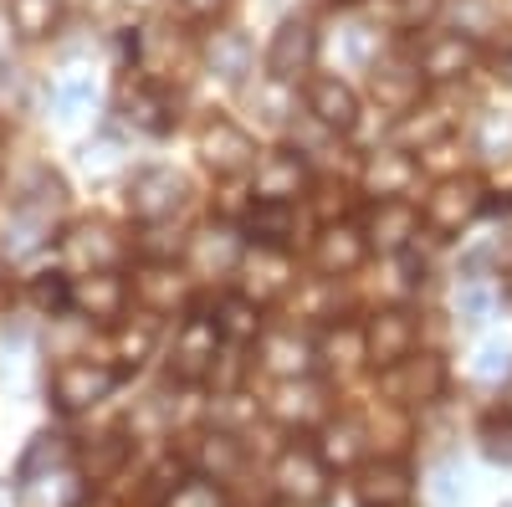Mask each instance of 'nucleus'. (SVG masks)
Masks as SVG:
<instances>
[{
    "label": "nucleus",
    "mask_w": 512,
    "mask_h": 507,
    "mask_svg": "<svg viewBox=\"0 0 512 507\" xmlns=\"http://www.w3.org/2000/svg\"><path fill=\"white\" fill-rule=\"evenodd\" d=\"M62 205H67V185L52 175V169H41V175L16 195L11 221H6V231H0V251H6V257H26V251H36L57 231Z\"/></svg>",
    "instance_id": "obj_1"
},
{
    "label": "nucleus",
    "mask_w": 512,
    "mask_h": 507,
    "mask_svg": "<svg viewBox=\"0 0 512 507\" xmlns=\"http://www.w3.org/2000/svg\"><path fill=\"white\" fill-rule=\"evenodd\" d=\"M123 379V369L98 364V359H62L52 369V405L77 415V410H93L98 400L113 395V385Z\"/></svg>",
    "instance_id": "obj_2"
},
{
    "label": "nucleus",
    "mask_w": 512,
    "mask_h": 507,
    "mask_svg": "<svg viewBox=\"0 0 512 507\" xmlns=\"http://www.w3.org/2000/svg\"><path fill=\"white\" fill-rule=\"evenodd\" d=\"M185 195H190V185H185L180 169L149 164V169H139V175L128 180V216L144 221V226H164L185 205Z\"/></svg>",
    "instance_id": "obj_3"
},
{
    "label": "nucleus",
    "mask_w": 512,
    "mask_h": 507,
    "mask_svg": "<svg viewBox=\"0 0 512 507\" xmlns=\"http://www.w3.org/2000/svg\"><path fill=\"white\" fill-rule=\"evenodd\" d=\"M272 482L292 507H313V502L328 497V461L313 446H287L272 461Z\"/></svg>",
    "instance_id": "obj_4"
},
{
    "label": "nucleus",
    "mask_w": 512,
    "mask_h": 507,
    "mask_svg": "<svg viewBox=\"0 0 512 507\" xmlns=\"http://www.w3.org/2000/svg\"><path fill=\"white\" fill-rule=\"evenodd\" d=\"M251 195H256V205H297L308 195V164H303V154L267 149L262 159H256Z\"/></svg>",
    "instance_id": "obj_5"
},
{
    "label": "nucleus",
    "mask_w": 512,
    "mask_h": 507,
    "mask_svg": "<svg viewBox=\"0 0 512 507\" xmlns=\"http://www.w3.org/2000/svg\"><path fill=\"white\" fill-rule=\"evenodd\" d=\"M364 338H369V364L395 369V364H405L420 349V318L410 308H379L364 323Z\"/></svg>",
    "instance_id": "obj_6"
},
{
    "label": "nucleus",
    "mask_w": 512,
    "mask_h": 507,
    "mask_svg": "<svg viewBox=\"0 0 512 507\" xmlns=\"http://www.w3.org/2000/svg\"><path fill=\"white\" fill-rule=\"evenodd\" d=\"M477 210H487V195H482V185L472 180V175H446L431 195H425V226L431 231H441V236H451V231H461L466 221L477 216Z\"/></svg>",
    "instance_id": "obj_7"
},
{
    "label": "nucleus",
    "mask_w": 512,
    "mask_h": 507,
    "mask_svg": "<svg viewBox=\"0 0 512 507\" xmlns=\"http://www.w3.org/2000/svg\"><path fill=\"white\" fill-rule=\"evenodd\" d=\"M200 159L216 169V175H241V169L256 164V139L236 118L216 113V118H205V129H200Z\"/></svg>",
    "instance_id": "obj_8"
},
{
    "label": "nucleus",
    "mask_w": 512,
    "mask_h": 507,
    "mask_svg": "<svg viewBox=\"0 0 512 507\" xmlns=\"http://www.w3.org/2000/svg\"><path fill=\"white\" fill-rule=\"evenodd\" d=\"M420 236V210L410 200H374L369 205V221H364V241L369 251H379V257H400V251H410Z\"/></svg>",
    "instance_id": "obj_9"
},
{
    "label": "nucleus",
    "mask_w": 512,
    "mask_h": 507,
    "mask_svg": "<svg viewBox=\"0 0 512 507\" xmlns=\"http://www.w3.org/2000/svg\"><path fill=\"white\" fill-rule=\"evenodd\" d=\"M313 359H318V344L297 328H267L262 344H256V364L267 374H277V385L282 379H308Z\"/></svg>",
    "instance_id": "obj_10"
},
{
    "label": "nucleus",
    "mask_w": 512,
    "mask_h": 507,
    "mask_svg": "<svg viewBox=\"0 0 512 507\" xmlns=\"http://www.w3.org/2000/svg\"><path fill=\"white\" fill-rule=\"evenodd\" d=\"M384 390H390V400H400V405H431L446 390V364L436 354H410L405 364L390 369Z\"/></svg>",
    "instance_id": "obj_11"
},
{
    "label": "nucleus",
    "mask_w": 512,
    "mask_h": 507,
    "mask_svg": "<svg viewBox=\"0 0 512 507\" xmlns=\"http://www.w3.org/2000/svg\"><path fill=\"white\" fill-rule=\"evenodd\" d=\"M313 57H318V31L308 26V21H282L277 26V36H272V47H267V72L277 77V82H292V77H303L308 67H313Z\"/></svg>",
    "instance_id": "obj_12"
},
{
    "label": "nucleus",
    "mask_w": 512,
    "mask_h": 507,
    "mask_svg": "<svg viewBox=\"0 0 512 507\" xmlns=\"http://www.w3.org/2000/svg\"><path fill=\"white\" fill-rule=\"evenodd\" d=\"M292 287V262L287 251H272V246H256L241 257V298H251L256 308L282 298V292Z\"/></svg>",
    "instance_id": "obj_13"
},
{
    "label": "nucleus",
    "mask_w": 512,
    "mask_h": 507,
    "mask_svg": "<svg viewBox=\"0 0 512 507\" xmlns=\"http://www.w3.org/2000/svg\"><path fill=\"white\" fill-rule=\"evenodd\" d=\"M364 257H369L364 231L359 226H344V221H328L318 231V241H313V262H318L323 277H349V272L364 267Z\"/></svg>",
    "instance_id": "obj_14"
},
{
    "label": "nucleus",
    "mask_w": 512,
    "mask_h": 507,
    "mask_svg": "<svg viewBox=\"0 0 512 507\" xmlns=\"http://www.w3.org/2000/svg\"><path fill=\"white\" fill-rule=\"evenodd\" d=\"M420 72L431 77V82H451V77H466L477 62V41L466 36V31H436V36H425V47L415 52Z\"/></svg>",
    "instance_id": "obj_15"
},
{
    "label": "nucleus",
    "mask_w": 512,
    "mask_h": 507,
    "mask_svg": "<svg viewBox=\"0 0 512 507\" xmlns=\"http://www.w3.org/2000/svg\"><path fill=\"white\" fill-rule=\"evenodd\" d=\"M67 262H72L82 277H93V272H118L123 241H118L103 221H82V226L67 236Z\"/></svg>",
    "instance_id": "obj_16"
},
{
    "label": "nucleus",
    "mask_w": 512,
    "mask_h": 507,
    "mask_svg": "<svg viewBox=\"0 0 512 507\" xmlns=\"http://www.w3.org/2000/svg\"><path fill=\"white\" fill-rule=\"evenodd\" d=\"M420 88H425V72H420L415 57L400 52V57H379L374 62V98L384 108H400V113L420 108Z\"/></svg>",
    "instance_id": "obj_17"
},
{
    "label": "nucleus",
    "mask_w": 512,
    "mask_h": 507,
    "mask_svg": "<svg viewBox=\"0 0 512 507\" xmlns=\"http://www.w3.org/2000/svg\"><path fill=\"white\" fill-rule=\"evenodd\" d=\"M216 349H221L216 318H185V328L175 333V374L180 379L216 374Z\"/></svg>",
    "instance_id": "obj_18"
},
{
    "label": "nucleus",
    "mask_w": 512,
    "mask_h": 507,
    "mask_svg": "<svg viewBox=\"0 0 512 507\" xmlns=\"http://www.w3.org/2000/svg\"><path fill=\"white\" fill-rule=\"evenodd\" d=\"M359 180H364V190L374 200H405L415 190V180H420V164L405 149H384V154H369L364 159V175Z\"/></svg>",
    "instance_id": "obj_19"
},
{
    "label": "nucleus",
    "mask_w": 512,
    "mask_h": 507,
    "mask_svg": "<svg viewBox=\"0 0 512 507\" xmlns=\"http://www.w3.org/2000/svg\"><path fill=\"white\" fill-rule=\"evenodd\" d=\"M267 415L282 420V426H313V420L328 415V390L313 385V379H282L267 400Z\"/></svg>",
    "instance_id": "obj_20"
},
{
    "label": "nucleus",
    "mask_w": 512,
    "mask_h": 507,
    "mask_svg": "<svg viewBox=\"0 0 512 507\" xmlns=\"http://www.w3.org/2000/svg\"><path fill=\"white\" fill-rule=\"evenodd\" d=\"M410 467L405 461H369L354 482V502L359 507H405L410 502Z\"/></svg>",
    "instance_id": "obj_21"
},
{
    "label": "nucleus",
    "mask_w": 512,
    "mask_h": 507,
    "mask_svg": "<svg viewBox=\"0 0 512 507\" xmlns=\"http://www.w3.org/2000/svg\"><path fill=\"white\" fill-rule=\"evenodd\" d=\"M308 113L323 123V129L333 134H354V123H359V98L349 82H338V77H313L308 82Z\"/></svg>",
    "instance_id": "obj_22"
},
{
    "label": "nucleus",
    "mask_w": 512,
    "mask_h": 507,
    "mask_svg": "<svg viewBox=\"0 0 512 507\" xmlns=\"http://www.w3.org/2000/svg\"><path fill=\"white\" fill-rule=\"evenodd\" d=\"M241 257H246V246L231 226H205L195 231L190 241V262L200 277H226V272H241Z\"/></svg>",
    "instance_id": "obj_23"
},
{
    "label": "nucleus",
    "mask_w": 512,
    "mask_h": 507,
    "mask_svg": "<svg viewBox=\"0 0 512 507\" xmlns=\"http://www.w3.org/2000/svg\"><path fill=\"white\" fill-rule=\"evenodd\" d=\"M123 303H128V282L118 272H93L72 287V308H82L88 318H123Z\"/></svg>",
    "instance_id": "obj_24"
},
{
    "label": "nucleus",
    "mask_w": 512,
    "mask_h": 507,
    "mask_svg": "<svg viewBox=\"0 0 512 507\" xmlns=\"http://www.w3.org/2000/svg\"><path fill=\"white\" fill-rule=\"evenodd\" d=\"M123 113L144 134H164L169 123H175V108H169L164 88H154V82H128L123 88Z\"/></svg>",
    "instance_id": "obj_25"
},
{
    "label": "nucleus",
    "mask_w": 512,
    "mask_h": 507,
    "mask_svg": "<svg viewBox=\"0 0 512 507\" xmlns=\"http://www.w3.org/2000/svg\"><path fill=\"white\" fill-rule=\"evenodd\" d=\"M318 359L338 364V369H354L369 359V338H364V323H349V318H333L323 333H318Z\"/></svg>",
    "instance_id": "obj_26"
},
{
    "label": "nucleus",
    "mask_w": 512,
    "mask_h": 507,
    "mask_svg": "<svg viewBox=\"0 0 512 507\" xmlns=\"http://www.w3.org/2000/svg\"><path fill=\"white\" fill-rule=\"evenodd\" d=\"M205 67L216 72L221 82H241L251 72V41L241 31H216L205 41Z\"/></svg>",
    "instance_id": "obj_27"
},
{
    "label": "nucleus",
    "mask_w": 512,
    "mask_h": 507,
    "mask_svg": "<svg viewBox=\"0 0 512 507\" xmlns=\"http://www.w3.org/2000/svg\"><path fill=\"white\" fill-rule=\"evenodd\" d=\"M159 333H164V318L149 313V308L134 313V318H123V328H118V359H123V369H139L154 354Z\"/></svg>",
    "instance_id": "obj_28"
},
{
    "label": "nucleus",
    "mask_w": 512,
    "mask_h": 507,
    "mask_svg": "<svg viewBox=\"0 0 512 507\" xmlns=\"http://www.w3.org/2000/svg\"><path fill=\"white\" fill-rule=\"evenodd\" d=\"M328 467H354V461L364 456V426L354 415H338L328 420V431H323V451H318Z\"/></svg>",
    "instance_id": "obj_29"
},
{
    "label": "nucleus",
    "mask_w": 512,
    "mask_h": 507,
    "mask_svg": "<svg viewBox=\"0 0 512 507\" xmlns=\"http://www.w3.org/2000/svg\"><path fill=\"white\" fill-rule=\"evenodd\" d=\"M297 221H303V216H297V205H256L251 210V241L272 246V251H287Z\"/></svg>",
    "instance_id": "obj_30"
},
{
    "label": "nucleus",
    "mask_w": 512,
    "mask_h": 507,
    "mask_svg": "<svg viewBox=\"0 0 512 507\" xmlns=\"http://www.w3.org/2000/svg\"><path fill=\"white\" fill-rule=\"evenodd\" d=\"M52 472H67V441L62 436H36L31 451L21 456V467H16V487L41 482V477H52Z\"/></svg>",
    "instance_id": "obj_31"
},
{
    "label": "nucleus",
    "mask_w": 512,
    "mask_h": 507,
    "mask_svg": "<svg viewBox=\"0 0 512 507\" xmlns=\"http://www.w3.org/2000/svg\"><path fill=\"white\" fill-rule=\"evenodd\" d=\"M451 123L456 113L451 108H410V118L400 123V139L405 144H425V149H436L451 139Z\"/></svg>",
    "instance_id": "obj_32"
},
{
    "label": "nucleus",
    "mask_w": 512,
    "mask_h": 507,
    "mask_svg": "<svg viewBox=\"0 0 512 507\" xmlns=\"http://www.w3.org/2000/svg\"><path fill=\"white\" fill-rule=\"evenodd\" d=\"M216 328H221V338L246 344V338H256V328H262V308H256L251 298H226L216 308Z\"/></svg>",
    "instance_id": "obj_33"
},
{
    "label": "nucleus",
    "mask_w": 512,
    "mask_h": 507,
    "mask_svg": "<svg viewBox=\"0 0 512 507\" xmlns=\"http://www.w3.org/2000/svg\"><path fill=\"white\" fill-rule=\"evenodd\" d=\"M139 298L149 303V313L164 318V308H175V303H180V277H175V267L154 262V267L139 277Z\"/></svg>",
    "instance_id": "obj_34"
},
{
    "label": "nucleus",
    "mask_w": 512,
    "mask_h": 507,
    "mask_svg": "<svg viewBox=\"0 0 512 507\" xmlns=\"http://www.w3.org/2000/svg\"><path fill=\"white\" fill-rule=\"evenodd\" d=\"M57 6H62V0H11V26H16L26 41H36V36L52 31Z\"/></svg>",
    "instance_id": "obj_35"
},
{
    "label": "nucleus",
    "mask_w": 512,
    "mask_h": 507,
    "mask_svg": "<svg viewBox=\"0 0 512 507\" xmlns=\"http://www.w3.org/2000/svg\"><path fill=\"white\" fill-rule=\"evenodd\" d=\"M88 103H93V72H67V77H57V88H52L57 118H77Z\"/></svg>",
    "instance_id": "obj_36"
},
{
    "label": "nucleus",
    "mask_w": 512,
    "mask_h": 507,
    "mask_svg": "<svg viewBox=\"0 0 512 507\" xmlns=\"http://www.w3.org/2000/svg\"><path fill=\"white\" fill-rule=\"evenodd\" d=\"M128 461V441L123 436H103L93 451H88V461H82V467H88V477L93 482H103V477H113L118 467Z\"/></svg>",
    "instance_id": "obj_37"
},
{
    "label": "nucleus",
    "mask_w": 512,
    "mask_h": 507,
    "mask_svg": "<svg viewBox=\"0 0 512 507\" xmlns=\"http://www.w3.org/2000/svg\"><path fill=\"white\" fill-rule=\"evenodd\" d=\"M164 507H226V497H221V487L210 477H190V482H180L175 492L164 497Z\"/></svg>",
    "instance_id": "obj_38"
},
{
    "label": "nucleus",
    "mask_w": 512,
    "mask_h": 507,
    "mask_svg": "<svg viewBox=\"0 0 512 507\" xmlns=\"http://www.w3.org/2000/svg\"><path fill=\"white\" fill-rule=\"evenodd\" d=\"M31 303L41 308V313H62V308H72V287H67V277H57V272H41L36 282H31Z\"/></svg>",
    "instance_id": "obj_39"
},
{
    "label": "nucleus",
    "mask_w": 512,
    "mask_h": 507,
    "mask_svg": "<svg viewBox=\"0 0 512 507\" xmlns=\"http://www.w3.org/2000/svg\"><path fill=\"white\" fill-rule=\"evenodd\" d=\"M200 461L216 477H226V472H236L241 467V446H236V436H205V446H200Z\"/></svg>",
    "instance_id": "obj_40"
},
{
    "label": "nucleus",
    "mask_w": 512,
    "mask_h": 507,
    "mask_svg": "<svg viewBox=\"0 0 512 507\" xmlns=\"http://www.w3.org/2000/svg\"><path fill=\"white\" fill-rule=\"evenodd\" d=\"M431 497H436L441 507H456V502L466 497V472H461V461H456V456H446L441 467H436V487H431Z\"/></svg>",
    "instance_id": "obj_41"
},
{
    "label": "nucleus",
    "mask_w": 512,
    "mask_h": 507,
    "mask_svg": "<svg viewBox=\"0 0 512 507\" xmlns=\"http://www.w3.org/2000/svg\"><path fill=\"white\" fill-rule=\"evenodd\" d=\"M482 451H487V461H502V467H512V420H507V415L482 426Z\"/></svg>",
    "instance_id": "obj_42"
},
{
    "label": "nucleus",
    "mask_w": 512,
    "mask_h": 507,
    "mask_svg": "<svg viewBox=\"0 0 512 507\" xmlns=\"http://www.w3.org/2000/svg\"><path fill=\"white\" fill-rule=\"evenodd\" d=\"M487 308H492V292H487L482 277H477V282H466V287L456 292V313H461L466 323H487Z\"/></svg>",
    "instance_id": "obj_43"
},
{
    "label": "nucleus",
    "mask_w": 512,
    "mask_h": 507,
    "mask_svg": "<svg viewBox=\"0 0 512 507\" xmlns=\"http://www.w3.org/2000/svg\"><path fill=\"white\" fill-rule=\"evenodd\" d=\"M472 374H477V379H507V374H512V349H507V344H482Z\"/></svg>",
    "instance_id": "obj_44"
},
{
    "label": "nucleus",
    "mask_w": 512,
    "mask_h": 507,
    "mask_svg": "<svg viewBox=\"0 0 512 507\" xmlns=\"http://www.w3.org/2000/svg\"><path fill=\"white\" fill-rule=\"evenodd\" d=\"M436 11H441V0H395V21H400V26H410V31H415V26H425Z\"/></svg>",
    "instance_id": "obj_45"
},
{
    "label": "nucleus",
    "mask_w": 512,
    "mask_h": 507,
    "mask_svg": "<svg viewBox=\"0 0 512 507\" xmlns=\"http://www.w3.org/2000/svg\"><path fill=\"white\" fill-rule=\"evenodd\" d=\"M349 52H354L359 62H369V57L379 52V31H374V26H354V31H349Z\"/></svg>",
    "instance_id": "obj_46"
},
{
    "label": "nucleus",
    "mask_w": 512,
    "mask_h": 507,
    "mask_svg": "<svg viewBox=\"0 0 512 507\" xmlns=\"http://www.w3.org/2000/svg\"><path fill=\"white\" fill-rule=\"evenodd\" d=\"M497 144H502V149H512V123H502V118L492 113V118H487V129H482V149H487V154H497Z\"/></svg>",
    "instance_id": "obj_47"
},
{
    "label": "nucleus",
    "mask_w": 512,
    "mask_h": 507,
    "mask_svg": "<svg viewBox=\"0 0 512 507\" xmlns=\"http://www.w3.org/2000/svg\"><path fill=\"white\" fill-rule=\"evenodd\" d=\"M175 6H180V16H190V21H210V16L226 6V0H175Z\"/></svg>",
    "instance_id": "obj_48"
},
{
    "label": "nucleus",
    "mask_w": 512,
    "mask_h": 507,
    "mask_svg": "<svg viewBox=\"0 0 512 507\" xmlns=\"http://www.w3.org/2000/svg\"><path fill=\"white\" fill-rule=\"evenodd\" d=\"M6 98H21V72L16 67H0V113H6Z\"/></svg>",
    "instance_id": "obj_49"
},
{
    "label": "nucleus",
    "mask_w": 512,
    "mask_h": 507,
    "mask_svg": "<svg viewBox=\"0 0 512 507\" xmlns=\"http://www.w3.org/2000/svg\"><path fill=\"white\" fill-rule=\"evenodd\" d=\"M492 72H497V82H502V88H512V52H502V57L492 62Z\"/></svg>",
    "instance_id": "obj_50"
},
{
    "label": "nucleus",
    "mask_w": 512,
    "mask_h": 507,
    "mask_svg": "<svg viewBox=\"0 0 512 507\" xmlns=\"http://www.w3.org/2000/svg\"><path fill=\"white\" fill-rule=\"evenodd\" d=\"M502 415L512 420V385H507V400H502Z\"/></svg>",
    "instance_id": "obj_51"
},
{
    "label": "nucleus",
    "mask_w": 512,
    "mask_h": 507,
    "mask_svg": "<svg viewBox=\"0 0 512 507\" xmlns=\"http://www.w3.org/2000/svg\"><path fill=\"white\" fill-rule=\"evenodd\" d=\"M497 11H502V16H512V0H497Z\"/></svg>",
    "instance_id": "obj_52"
},
{
    "label": "nucleus",
    "mask_w": 512,
    "mask_h": 507,
    "mask_svg": "<svg viewBox=\"0 0 512 507\" xmlns=\"http://www.w3.org/2000/svg\"><path fill=\"white\" fill-rule=\"evenodd\" d=\"M0 507H11V497H6V487H0Z\"/></svg>",
    "instance_id": "obj_53"
},
{
    "label": "nucleus",
    "mask_w": 512,
    "mask_h": 507,
    "mask_svg": "<svg viewBox=\"0 0 512 507\" xmlns=\"http://www.w3.org/2000/svg\"><path fill=\"white\" fill-rule=\"evenodd\" d=\"M77 507H108V502H77Z\"/></svg>",
    "instance_id": "obj_54"
},
{
    "label": "nucleus",
    "mask_w": 512,
    "mask_h": 507,
    "mask_svg": "<svg viewBox=\"0 0 512 507\" xmlns=\"http://www.w3.org/2000/svg\"><path fill=\"white\" fill-rule=\"evenodd\" d=\"M507 298H512V277H507Z\"/></svg>",
    "instance_id": "obj_55"
},
{
    "label": "nucleus",
    "mask_w": 512,
    "mask_h": 507,
    "mask_svg": "<svg viewBox=\"0 0 512 507\" xmlns=\"http://www.w3.org/2000/svg\"><path fill=\"white\" fill-rule=\"evenodd\" d=\"M502 507H512V502H502Z\"/></svg>",
    "instance_id": "obj_56"
}]
</instances>
